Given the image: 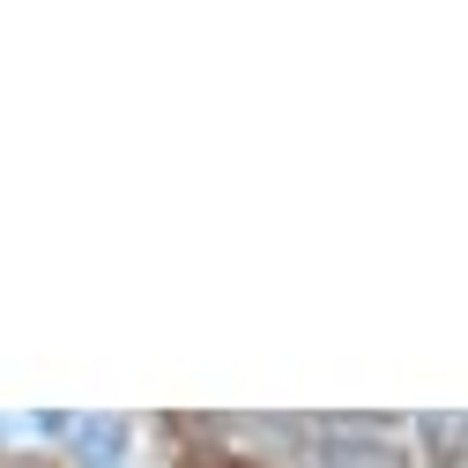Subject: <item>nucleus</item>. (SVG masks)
I'll return each mask as SVG.
<instances>
[]
</instances>
